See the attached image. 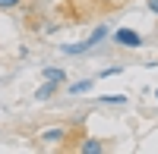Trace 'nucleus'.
Listing matches in <instances>:
<instances>
[{"mask_svg":"<svg viewBox=\"0 0 158 154\" xmlns=\"http://www.w3.org/2000/svg\"><path fill=\"white\" fill-rule=\"evenodd\" d=\"M38 142H41L44 148H57L63 142H70V126H54V129H44L41 135H38Z\"/></svg>","mask_w":158,"mask_h":154,"instance_id":"nucleus-1","label":"nucleus"},{"mask_svg":"<svg viewBox=\"0 0 158 154\" xmlns=\"http://www.w3.org/2000/svg\"><path fill=\"white\" fill-rule=\"evenodd\" d=\"M111 38H114V44H117V47H130V50L142 47V35H139V32H133V29H117Z\"/></svg>","mask_w":158,"mask_h":154,"instance_id":"nucleus-2","label":"nucleus"},{"mask_svg":"<svg viewBox=\"0 0 158 154\" xmlns=\"http://www.w3.org/2000/svg\"><path fill=\"white\" fill-rule=\"evenodd\" d=\"M104 148H108V145H104L101 138H82V142L76 145L79 154H104Z\"/></svg>","mask_w":158,"mask_h":154,"instance_id":"nucleus-3","label":"nucleus"},{"mask_svg":"<svg viewBox=\"0 0 158 154\" xmlns=\"http://www.w3.org/2000/svg\"><path fill=\"white\" fill-rule=\"evenodd\" d=\"M41 79L63 85V82H67V69H60V66H41Z\"/></svg>","mask_w":158,"mask_h":154,"instance_id":"nucleus-4","label":"nucleus"},{"mask_svg":"<svg viewBox=\"0 0 158 154\" xmlns=\"http://www.w3.org/2000/svg\"><path fill=\"white\" fill-rule=\"evenodd\" d=\"M92 44H89V38L85 41H79V44H60V54H67V57H79V54H89Z\"/></svg>","mask_w":158,"mask_h":154,"instance_id":"nucleus-5","label":"nucleus"},{"mask_svg":"<svg viewBox=\"0 0 158 154\" xmlns=\"http://www.w3.org/2000/svg\"><path fill=\"white\" fill-rule=\"evenodd\" d=\"M57 94V82H41V85H38V91H35V101H51V98H54Z\"/></svg>","mask_w":158,"mask_h":154,"instance_id":"nucleus-6","label":"nucleus"},{"mask_svg":"<svg viewBox=\"0 0 158 154\" xmlns=\"http://www.w3.org/2000/svg\"><path fill=\"white\" fill-rule=\"evenodd\" d=\"M92 88H95V79H79V82H73L67 91L70 94H85V91H92Z\"/></svg>","mask_w":158,"mask_h":154,"instance_id":"nucleus-7","label":"nucleus"},{"mask_svg":"<svg viewBox=\"0 0 158 154\" xmlns=\"http://www.w3.org/2000/svg\"><path fill=\"white\" fill-rule=\"evenodd\" d=\"M108 35H111V32H108V25H95V29H92V35H89V44L95 47V44H101Z\"/></svg>","mask_w":158,"mask_h":154,"instance_id":"nucleus-8","label":"nucleus"},{"mask_svg":"<svg viewBox=\"0 0 158 154\" xmlns=\"http://www.w3.org/2000/svg\"><path fill=\"white\" fill-rule=\"evenodd\" d=\"M98 104H111V107H123L127 104V94H101Z\"/></svg>","mask_w":158,"mask_h":154,"instance_id":"nucleus-9","label":"nucleus"},{"mask_svg":"<svg viewBox=\"0 0 158 154\" xmlns=\"http://www.w3.org/2000/svg\"><path fill=\"white\" fill-rule=\"evenodd\" d=\"M120 72H123V66H108V69H101L95 79H111V75H120Z\"/></svg>","mask_w":158,"mask_h":154,"instance_id":"nucleus-10","label":"nucleus"},{"mask_svg":"<svg viewBox=\"0 0 158 154\" xmlns=\"http://www.w3.org/2000/svg\"><path fill=\"white\" fill-rule=\"evenodd\" d=\"M22 0H0V10H16Z\"/></svg>","mask_w":158,"mask_h":154,"instance_id":"nucleus-11","label":"nucleus"},{"mask_svg":"<svg viewBox=\"0 0 158 154\" xmlns=\"http://www.w3.org/2000/svg\"><path fill=\"white\" fill-rule=\"evenodd\" d=\"M146 6H149V10L155 13V16H158V0H146Z\"/></svg>","mask_w":158,"mask_h":154,"instance_id":"nucleus-12","label":"nucleus"},{"mask_svg":"<svg viewBox=\"0 0 158 154\" xmlns=\"http://www.w3.org/2000/svg\"><path fill=\"white\" fill-rule=\"evenodd\" d=\"M155 98H158V88H155Z\"/></svg>","mask_w":158,"mask_h":154,"instance_id":"nucleus-13","label":"nucleus"}]
</instances>
